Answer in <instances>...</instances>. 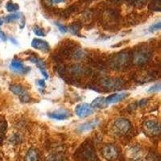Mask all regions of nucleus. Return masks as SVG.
<instances>
[{
  "mask_svg": "<svg viewBox=\"0 0 161 161\" xmlns=\"http://www.w3.org/2000/svg\"><path fill=\"white\" fill-rule=\"evenodd\" d=\"M160 28H161V23L160 22L155 23V24H152L150 28H149V31H151V32H154V31H159V30L160 29Z\"/></svg>",
  "mask_w": 161,
  "mask_h": 161,
  "instance_id": "5701e85b",
  "label": "nucleus"
},
{
  "mask_svg": "<svg viewBox=\"0 0 161 161\" xmlns=\"http://www.w3.org/2000/svg\"><path fill=\"white\" fill-rule=\"evenodd\" d=\"M147 103V99H143V100H141L140 102H139V106H145Z\"/></svg>",
  "mask_w": 161,
  "mask_h": 161,
  "instance_id": "2f4dec72",
  "label": "nucleus"
},
{
  "mask_svg": "<svg viewBox=\"0 0 161 161\" xmlns=\"http://www.w3.org/2000/svg\"><path fill=\"white\" fill-rule=\"evenodd\" d=\"M0 40H3V41H7V40H8L7 36L5 35V33L2 31H0Z\"/></svg>",
  "mask_w": 161,
  "mask_h": 161,
  "instance_id": "7c9ffc66",
  "label": "nucleus"
},
{
  "mask_svg": "<svg viewBox=\"0 0 161 161\" xmlns=\"http://www.w3.org/2000/svg\"><path fill=\"white\" fill-rule=\"evenodd\" d=\"M152 52L148 48H139L132 55V61L136 65H144L150 60Z\"/></svg>",
  "mask_w": 161,
  "mask_h": 161,
  "instance_id": "f03ea898",
  "label": "nucleus"
},
{
  "mask_svg": "<svg viewBox=\"0 0 161 161\" xmlns=\"http://www.w3.org/2000/svg\"><path fill=\"white\" fill-rule=\"evenodd\" d=\"M48 117L51 118V119H56V120H65L68 118H69L70 113L68 110H59L57 111H53L52 113H49L48 114Z\"/></svg>",
  "mask_w": 161,
  "mask_h": 161,
  "instance_id": "4468645a",
  "label": "nucleus"
},
{
  "mask_svg": "<svg viewBox=\"0 0 161 161\" xmlns=\"http://www.w3.org/2000/svg\"><path fill=\"white\" fill-rule=\"evenodd\" d=\"M126 1L134 6H141L143 5L147 0H126Z\"/></svg>",
  "mask_w": 161,
  "mask_h": 161,
  "instance_id": "b1692460",
  "label": "nucleus"
},
{
  "mask_svg": "<svg viewBox=\"0 0 161 161\" xmlns=\"http://www.w3.org/2000/svg\"><path fill=\"white\" fill-rule=\"evenodd\" d=\"M7 128H8L7 121L3 117L0 116V143H2V141L3 140Z\"/></svg>",
  "mask_w": 161,
  "mask_h": 161,
  "instance_id": "f3484780",
  "label": "nucleus"
},
{
  "mask_svg": "<svg viewBox=\"0 0 161 161\" xmlns=\"http://www.w3.org/2000/svg\"><path fill=\"white\" fill-rule=\"evenodd\" d=\"M11 69L18 73H27L30 70L28 67H25L22 61L19 60H13L11 63Z\"/></svg>",
  "mask_w": 161,
  "mask_h": 161,
  "instance_id": "9d476101",
  "label": "nucleus"
},
{
  "mask_svg": "<svg viewBox=\"0 0 161 161\" xmlns=\"http://www.w3.org/2000/svg\"><path fill=\"white\" fill-rule=\"evenodd\" d=\"M2 24H3V20H2V19L0 18V26L2 25Z\"/></svg>",
  "mask_w": 161,
  "mask_h": 161,
  "instance_id": "72a5a7b5",
  "label": "nucleus"
},
{
  "mask_svg": "<svg viewBox=\"0 0 161 161\" xmlns=\"http://www.w3.org/2000/svg\"><path fill=\"white\" fill-rule=\"evenodd\" d=\"M19 8V7L18 4L11 2V1H9L6 4V9L8 10L9 12H15V11H18Z\"/></svg>",
  "mask_w": 161,
  "mask_h": 161,
  "instance_id": "6ab92c4d",
  "label": "nucleus"
},
{
  "mask_svg": "<svg viewBox=\"0 0 161 161\" xmlns=\"http://www.w3.org/2000/svg\"><path fill=\"white\" fill-rule=\"evenodd\" d=\"M102 84L106 88L116 89L121 86L122 80L119 78H105L102 80Z\"/></svg>",
  "mask_w": 161,
  "mask_h": 161,
  "instance_id": "ddd939ff",
  "label": "nucleus"
},
{
  "mask_svg": "<svg viewBox=\"0 0 161 161\" xmlns=\"http://www.w3.org/2000/svg\"><path fill=\"white\" fill-rule=\"evenodd\" d=\"M37 84H38V86H40V87H41V88H44L46 86L44 80H37Z\"/></svg>",
  "mask_w": 161,
  "mask_h": 161,
  "instance_id": "c756f323",
  "label": "nucleus"
},
{
  "mask_svg": "<svg viewBox=\"0 0 161 161\" xmlns=\"http://www.w3.org/2000/svg\"><path fill=\"white\" fill-rule=\"evenodd\" d=\"M39 154L36 149L31 148L28 152L25 157V161H39Z\"/></svg>",
  "mask_w": 161,
  "mask_h": 161,
  "instance_id": "dca6fc26",
  "label": "nucleus"
},
{
  "mask_svg": "<svg viewBox=\"0 0 161 161\" xmlns=\"http://www.w3.org/2000/svg\"><path fill=\"white\" fill-rule=\"evenodd\" d=\"M71 31L73 34H74V35H77L78 34V31H79V28L77 27V25H76V24H73V25L71 26Z\"/></svg>",
  "mask_w": 161,
  "mask_h": 161,
  "instance_id": "a878e982",
  "label": "nucleus"
},
{
  "mask_svg": "<svg viewBox=\"0 0 161 161\" xmlns=\"http://www.w3.org/2000/svg\"><path fill=\"white\" fill-rule=\"evenodd\" d=\"M99 124V121L95 119V120L90 121V122H87V123H85L83 124L80 125V126L77 127V130L80 133H83V132H87L90 131V130H93L95 127H97Z\"/></svg>",
  "mask_w": 161,
  "mask_h": 161,
  "instance_id": "f8f14e48",
  "label": "nucleus"
},
{
  "mask_svg": "<svg viewBox=\"0 0 161 161\" xmlns=\"http://www.w3.org/2000/svg\"><path fill=\"white\" fill-rule=\"evenodd\" d=\"M160 3L161 0H153L152 2H151L150 5H149V8L152 11H160Z\"/></svg>",
  "mask_w": 161,
  "mask_h": 161,
  "instance_id": "aec40b11",
  "label": "nucleus"
},
{
  "mask_svg": "<svg viewBox=\"0 0 161 161\" xmlns=\"http://www.w3.org/2000/svg\"><path fill=\"white\" fill-rule=\"evenodd\" d=\"M130 123L126 119H119L114 122L113 126L114 131L119 136H124L130 129Z\"/></svg>",
  "mask_w": 161,
  "mask_h": 161,
  "instance_id": "7ed1b4c3",
  "label": "nucleus"
},
{
  "mask_svg": "<svg viewBox=\"0 0 161 161\" xmlns=\"http://www.w3.org/2000/svg\"><path fill=\"white\" fill-rule=\"evenodd\" d=\"M90 106H91L93 108H103V107H105L106 106H107V104H106V102H105V97H98L92 102Z\"/></svg>",
  "mask_w": 161,
  "mask_h": 161,
  "instance_id": "a211bd4d",
  "label": "nucleus"
},
{
  "mask_svg": "<svg viewBox=\"0 0 161 161\" xmlns=\"http://www.w3.org/2000/svg\"><path fill=\"white\" fill-rule=\"evenodd\" d=\"M31 44L33 48L40 50V51L44 52V53H48L50 50V46L48 43L45 40H41V39H33Z\"/></svg>",
  "mask_w": 161,
  "mask_h": 161,
  "instance_id": "6e6552de",
  "label": "nucleus"
},
{
  "mask_svg": "<svg viewBox=\"0 0 161 161\" xmlns=\"http://www.w3.org/2000/svg\"><path fill=\"white\" fill-rule=\"evenodd\" d=\"M28 60L31 61V62L34 63V64H36V66L38 67V69H40V73H42L43 76L45 77V79H48V73L46 71V65H45V63L43 60H41L40 58H38V57H31L28 58Z\"/></svg>",
  "mask_w": 161,
  "mask_h": 161,
  "instance_id": "9b49d317",
  "label": "nucleus"
},
{
  "mask_svg": "<svg viewBox=\"0 0 161 161\" xmlns=\"http://www.w3.org/2000/svg\"><path fill=\"white\" fill-rule=\"evenodd\" d=\"M80 158L83 161H95V156L93 150L89 147H85L82 152H80Z\"/></svg>",
  "mask_w": 161,
  "mask_h": 161,
  "instance_id": "2eb2a0df",
  "label": "nucleus"
},
{
  "mask_svg": "<svg viewBox=\"0 0 161 161\" xmlns=\"http://www.w3.org/2000/svg\"><path fill=\"white\" fill-rule=\"evenodd\" d=\"M129 95V93H113L110 94L107 97H105V102L107 105L113 104V103H117L122 100H124L127 96Z\"/></svg>",
  "mask_w": 161,
  "mask_h": 161,
  "instance_id": "1a4fd4ad",
  "label": "nucleus"
},
{
  "mask_svg": "<svg viewBox=\"0 0 161 161\" xmlns=\"http://www.w3.org/2000/svg\"><path fill=\"white\" fill-rule=\"evenodd\" d=\"M49 3L51 4H59V3H64L65 2V0H48Z\"/></svg>",
  "mask_w": 161,
  "mask_h": 161,
  "instance_id": "c85d7f7f",
  "label": "nucleus"
},
{
  "mask_svg": "<svg viewBox=\"0 0 161 161\" xmlns=\"http://www.w3.org/2000/svg\"><path fill=\"white\" fill-rule=\"evenodd\" d=\"M143 128L150 136H158L160 133V125L155 121H147L143 124Z\"/></svg>",
  "mask_w": 161,
  "mask_h": 161,
  "instance_id": "423d86ee",
  "label": "nucleus"
},
{
  "mask_svg": "<svg viewBox=\"0 0 161 161\" xmlns=\"http://www.w3.org/2000/svg\"><path fill=\"white\" fill-rule=\"evenodd\" d=\"M33 31H34V33H35L36 36H45V32H44V31L42 28H40L39 26H35V27L33 28Z\"/></svg>",
  "mask_w": 161,
  "mask_h": 161,
  "instance_id": "4be33fe9",
  "label": "nucleus"
},
{
  "mask_svg": "<svg viewBox=\"0 0 161 161\" xmlns=\"http://www.w3.org/2000/svg\"><path fill=\"white\" fill-rule=\"evenodd\" d=\"M159 90H160V85L157 84V85H156V86H152V87H151V88L148 90V91L149 92H157V91H159Z\"/></svg>",
  "mask_w": 161,
  "mask_h": 161,
  "instance_id": "bb28decb",
  "label": "nucleus"
},
{
  "mask_svg": "<svg viewBox=\"0 0 161 161\" xmlns=\"http://www.w3.org/2000/svg\"><path fill=\"white\" fill-rule=\"evenodd\" d=\"M56 25L57 26V28H58L59 31H60V32L66 33L67 31H68V28L65 27L64 25H63V24H60V23H56Z\"/></svg>",
  "mask_w": 161,
  "mask_h": 161,
  "instance_id": "393cba45",
  "label": "nucleus"
},
{
  "mask_svg": "<svg viewBox=\"0 0 161 161\" xmlns=\"http://www.w3.org/2000/svg\"><path fill=\"white\" fill-rule=\"evenodd\" d=\"M103 157L109 161L115 160L119 156V150L115 146L112 144H107L102 150Z\"/></svg>",
  "mask_w": 161,
  "mask_h": 161,
  "instance_id": "39448f33",
  "label": "nucleus"
},
{
  "mask_svg": "<svg viewBox=\"0 0 161 161\" xmlns=\"http://www.w3.org/2000/svg\"><path fill=\"white\" fill-rule=\"evenodd\" d=\"M130 57L127 53H120L114 56L110 60V65L115 70H122L129 65Z\"/></svg>",
  "mask_w": 161,
  "mask_h": 161,
  "instance_id": "f257e3e1",
  "label": "nucleus"
},
{
  "mask_svg": "<svg viewBox=\"0 0 161 161\" xmlns=\"http://www.w3.org/2000/svg\"><path fill=\"white\" fill-rule=\"evenodd\" d=\"M10 90H11L14 94L18 96L19 98L20 101L23 102V103H28V102H29V94H28V91L24 88V86H22L21 85H11V86H10Z\"/></svg>",
  "mask_w": 161,
  "mask_h": 161,
  "instance_id": "20e7f679",
  "label": "nucleus"
},
{
  "mask_svg": "<svg viewBox=\"0 0 161 161\" xmlns=\"http://www.w3.org/2000/svg\"><path fill=\"white\" fill-rule=\"evenodd\" d=\"M62 158L60 156H53L51 158H49V161H61Z\"/></svg>",
  "mask_w": 161,
  "mask_h": 161,
  "instance_id": "cd10ccee",
  "label": "nucleus"
},
{
  "mask_svg": "<svg viewBox=\"0 0 161 161\" xmlns=\"http://www.w3.org/2000/svg\"><path fill=\"white\" fill-rule=\"evenodd\" d=\"M136 161H148V160H147V159H136Z\"/></svg>",
  "mask_w": 161,
  "mask_h": 161,
  "instance_id": "473e14b6",
  "label": "nucleus"
},
{
  "mask_svg": "<svg viewBox=\"0 0 161 161\" xmlns=\"http://www.w3.org/2000/svg\"><path fill=\"white\" fill-rule=\"evenodd\" d=\"M19 14H11V15H8L7 16H5L4 18V21L6 23H11L13 21H15V20L19 19Z\"/></svg>",
  "mask_w": 161,
  "mask_h": 161,
  "instance_id": "412c9836",
  "label": "nucleus"
},
{
  "mask_svg": "<svg viewBox=\"0 0 161 161\" xmlns=\"http://www.w3.org/2000/svg\"><path fill=\"white\" fill-rule=\"evenodd\" d=\"M93 111H94V110H93V107L87 103L77 105L75 109L76 114L80 118L88 117L93 113Z\"/></svg>",
  "mask_w": 161,
  "mask_h": 161,
  "instance_id": "0eeeda50",
  "label": "nucleus"
}]
</instances>
